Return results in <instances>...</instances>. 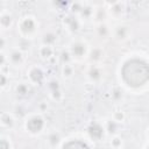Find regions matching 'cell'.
I'll use <instances>...</instances> for the list:
<instances>
[{"label": "cell", "mask_w": 149, "mask_h": 149, "mask_svg": "<svg viewBox=\"0 0 149 149\" xmlns=\"http://www.w3.org/2000/svg\"><path fill=\"white\" fill-rule=\"evenodd\" d=\"M121 76L129 87L143 86L149 80V64L142 58H130L123 64Z\"/></svg>", "instance_id": "6da1fadb"}, {"label": "cell", "mask_w": 149, "mask_h": 149, "mask_svg": "<svg viewBox=\"0 0 149 149\" xmlns=\"http://www.w3.org/2000/svg\"><path fill=\"white\" fill-rule=\"evenodd\" d=\"M19 29L21 31L22 35H24L26 37H30L36 33L37 29V22L34 17L31 16H26L20 21L19 24Z\"/></svg>", "instance_id": "7a4b0ae2"}, {"label": "cell", "mask_w": 149, "mask_h": 149, "mask_svg": "<svg viewBox=\"0 0 149 149\" xmlns=\"http://www.w3.org/2000/svg\"><path fill=\"white\" fill-rule=\"evenodd\" d=\"M26 128L33 134H38L44 128V120L41 115H33L26 122Z\"/></svg>", "instance_id": "3957f363"}, {"label": "cell", "mask_w": 149, "mask_h": 149, "mask_svg": "<svg viewBox=\"0 0 149 149\" xmlns=\"http://www.w3.org/2000/svg\"><path fill=\"white\" fill-rule=\"evenodd\" d=\"M105 130H106V129L104 128V126H102L101 123H99V122H92V123L88 126V128H87L88 135L91 136V139H93V140H95V141L100 140V139L104 136Z\"/></svg>", "instance_id": "277c9868"}, {"label": "cell", "mask_w": 149, "mask_h": 149, "mask_svg": "<svg viewBox=\"0 0 149 149\" xmlns=\"http://www.w3.org/2000/svg\"><path fill=\"white\" fill-rule=\"evenodd\" d=\"M86 51H87L86 44L83 43V42H74L70 47V54H71L72 57H76V58H83V57H85Z\"/></svg>", "instance_id": "5b68a950"}, {"label": "cell", "mask_w": 149, "mask_h": 149, "mask_svg": "<svg viewBox=\"0 0 149 149\" xmlns=\"http://www.w3.org/2000/svg\"><path fill=\"white\" fill-rule=\"evenodd\" d=\"M62 149H91L88 144L79 139H71L62 146Z\"/></svg>", "instance_id": "8992f818"}, {"label": "cell", "mask_w": 149, "mask_h": 149, "mask_svg": "<svg viewBox=\"0 0 149 149\" xmlns=\"http://www.w3.org/2000/svg\"><path fill=\"white\" fill-rule=\"evenodd\" d=\"M28 74H29L30 81L34 83V84H40V83L43 80V78H44L43 71H42L40 68H37V66L31 68V69L29 70V73H28Z\"/></svg>", "instance_id": "52a82bcc"}, {"label": "cell", "mask_w": 149, "mask_h": 149, "mask_svg": "<svg viewBox=\"0 0 149 149\" xmlns=\"http://www.w3.org/2000/svg\"><path fill=\"white\" fill-rule=\"evenodd\" d=\"M64 22L66 23V27L69 30L71 31H76L79 29V26H80V22H79V19L77 16H74L73 14H70L68 15L65 19H64Z\"/></svg>", "instance_id": "ba28073f"}, {"label": "cell", "mask_w": 149, "mask_h": 149, "mask_svg": "<svg viewBox=\"0 0 149 149\" xmlns=\"http://www.w3.org/2000/svg\"><path fill=\"white\" fill-rule=\"evenodd\" d=\"M10 62L13 64H21V62L23 61V56H22V52L19 51V50H15L10 54Z\"/></svg>", "instance_id": "9c48e42d"}, {"label": "cell", "mask_w": 149, "mask_h": 149, "mask_svg": "<svg viewBox=\"0 0 149 149\" xmlns=\"http://www.w3.org/2000/svg\"><path fill=\"white\" fill-rule=\"evenodd\" d=\"M55 41H56V35L54 33H47V34H44V36H43V43H44V45H50L51 47V44Z\"/></svg>", "instance_id": "30bf717a"}, {"label": "cell", "mask_w": 149, "mask_h": 149, "mask_svg": "<svg viewBox=\"0 0 149 149\" xmlns=\"http://www.w3.org/2000/svg\"><path fill=\"white\" fill-rule=\"evenodd\" d=\"M105 129L108 133H115L116 129H118V121L116 120H109V121H107V125H106Z\"/></svg>", "instance_id": "8fae6325"}, {"label": "cell", "mask_w": 149, "mask_h": 149, "mask_svg": "<svg viewBox=\"0 0 149 149\" xmlns=\"http://www.w3.org/2000/svg\"><path fill=\"white\" fill-rule=\"evenodd\" d=\"M40 54H41L42 57L48 58V57H50V56L52 55V48H51L50 45H43V47L40 49Z\"/></svg>", "instance_id": "7c38bea8"}, {"label": "cell", "mask_w": 149, "mask_h": 149, "mask_svg": "<svg viewBox=\"0 0 149 149\" xmlns=\"http://www.w3.org/2000/svg\"><path fill=\"white\" fill-rule=\"evenodd\" d=\"M100 74H101L100 70H99L98 68H95V66L91 68V70L88 71V77H90L92 80H98V79L100 78Z\"/></svg>", "instance_id": "4fadbf2b"}, {"label": "cell", "mask_w": 149, "mask_h": 149, "mask_svg": "<svg viewBox=\"0 0 149 149\" xmlns=\"http://www.w3.org/2000/svg\"><path fill=\"white\" fill-rule=\"evenodd\" d=\"M29 92V86L24 83L19 84V86L16 87V93L19 95H27V93Z\"/></svg>", "instance_id": "5bb4252c"}, {"label": "cell", "mask_w": 149, "mask_h": 149, "mask_svg": "<svg viewBox=\"0 0 149 149\" xmlns=\"http://www.w3.org/2000/svg\"><path fill=\"white\" fill-rule=\"evenodd\" d=\"M115 35H116V37H119V38H126L127 37V35H128V29L126 28V27H118L116 28V31H115Z\"/></svg>", "instance_id": "9a60e30c"}, {"label": "cell", "mask_w": 149, "mask_h": 149, "mask_svg": "<svg viewBox=\"0 0 149 149\" xmlns=\"http://www.w3.org/2000/svg\"><path fill=\"white\" fill-rule=\"evenodd\" d=\"M48 142L51 144V146H56L58 142H59V136L57 135V134H51L50 136H49V140H48Z\"/></svg>", "instance_id": "2e32d148"}, {"label": "cell", "mask_w": 149, "mask_h": 149, "mask_svg": "<svg viewBox=\"0 0 149 149\" xmlns=\"http://www.w3.org/2000/svg\"><path fill=\"white\" fill-rule=\"evenodd\" d=\"M63 73H64V76L70 77V76L72 74V68H71L69 64L64 65V68H63Z\"/></svg>", "instance_id": "e0dca14e"}, {"label": "cell", "mask_w": 149, "mask_h": 149, "mask_svg": "<svg viewBox=\"0 0 149 149\" xmlns=\"http://www.w3.org/2000/svg\"><path fill=\"white\" fill-rule=\"evenodd\" d=\"M1 120H2V125H3V126H6V125H7V126H9V127H10V126L13 125V118H12L9 114H8V119H7V120H6V118H5V116H2V118H1Z\"/></svg>", "instance_id": "ac0fdd59"}, {"label": "cell", "mask_w": 149, "mask_h": 149, "mask_svg": "<svg viewBox=\"0 0 149 149\" xmlns=\"http://www.w3.org/2000/svg\"><path fill=\"white\" fill-rule=\"evenodd\" d=\"M112 146H113L115 149H118V148L121 146V140H120L119 137H114V139L112 140Z\"/></svg>", "instance_id": "d6986e66"}, {"label": "cell", "mask_w": 149, "mask_h": 149, "mask_svg": "<svg viewBox=\"0 0 149 149\" xmlns=\"http://www.w3.org/2000/svg\"><path fill=\"white\" fill-rule=\"evenodd\" d=\"M10 146H9V142L6 141V139H2L1 140V149H9Z\"/></svg>", "instance_id": "ffe728a7"}, {"label": "cell", "mask_w": 149, "mask_h": 149, "mask_svg": "<svg viewBox=\"0 0 149 149\" xmlns=\"http://www.w3.org/2000/svg\"><path fill=\"white\" fill-rule=\"evenodd\" d=\"M93 52H94V56H92V59H98V58H100V56H99L100 50L95 49V50H93Z\"/></svg>", "instance_id": "44dd1931"}, {"label": "cell", "mask_w": 149, "mask_h": 149, "mask_svg": "<svg viewBox=\"0 0 149 149\" xmlns=\"http://www.w3.org/2000/svg\"><path fill=\"white\" fill-rule=\"evenodd\" d=\"M147 149H149V146H148V147H147Z\"/></svg>", "instance_id": "7402d4cb"}, {"label": "cell", "mask_w": 149, "mask_h": 149, "mask_svg": "<svg viewBox=\"0 0 149 149\" xmlns=\"http://www.w3.org/2000/svg\"><path fill=\"white\" fill-rule=\"evenodd\" d=\"M148 135H149V130H148Z\"/></svg>", "instance_id": "603a6c76"}]
</instances>
